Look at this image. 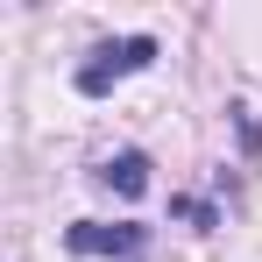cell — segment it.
Returning a JSON list of instances; mask_svg holds the SVG:
<instances>
[{
    "label": "cell",
    "instance_id": "obj_1",
    "mask_svg": "<svg viewBox=\"0 0 262 262\" xmlns=\"http://www.w3.org/2000/svg\"><path fill=\"white\" fill-rule=\"evenodd\" d=\"M64 248L92 255V262H142L149 255V227L142 220H78V227H64Z\"/></svg>",
    "mask_w": 262,
    "mask_h": 262
},
{
    "label": "cell",
    "instance_id": "obj_2",
    "mask_svg": "<svg viewBox=\"0 0 262 262\" xmlns=\"http://www.w3.org/2000/svg\"><path fill=\"white\" fill-rule=\"evenodd\" d=\"M156 64V36H121V43H99L78 64V92L85 99H99V92H114L121 78H135V71H149Z\"/></svg>",
    "mask_w": 262,
    "mask_h": 262
},
{
    "label": "cell",
    "instance_id": "obj_3",
    "mask_svg": "<svg viewBox=\"0 0 262 262\" xmlns=\"http://www.w3.org/2000/svg\"><path fill=\"white\" fill-rule=\"evenodd\" d=\"M99 184H106V191H121V199H142V191H149V156H142V149L106 156V163H99Z\"/></svg>",
    "mask_w": 262,
    "mask_h": 262
},
{
    "label": "cell",
    "instance_id": "obj_4",
    "mask_svg": "<svg viewBox=\"0 0 262 262\" xmlns=\"http://www.w3.org/2000/svg\"><path fill=\"white\" fill-rule=\"evenodd\" d=\"M177 213H184V220H199V227H213V206H206V199H177Z\"/></svg>",
    "mask_w": 262,
    "mask_h": 262
}]
</instances>
